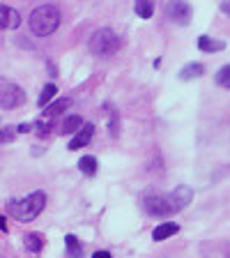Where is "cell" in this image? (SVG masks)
Wrapping results in <instances>:
<instances>
[{"mask_svg": "<svg viewBox=\"0 0 230 258\" xmlns=\"http://www.w3.org/2000/svg\"><path fill=\"white\" fill-rule=\"evenodd\" d=\"M44 205H46V194L35 191L30 196H26V199L10 201V215L19 221H32L35 217L42 215Z\"/></svg>", "mask_w": 230, "mask_h": 258, "instance_id": "6da1fadb", "label": "cell"}, {"mask_svg": "<svg viewBox=\"0 0 230 258\" xmlns=\"http://www.w3.org/2000/svg\"><path fill=\"white\" fill-rule=\"evenodd\" d=\"M60 26V10L55 5H39L30 14V30L37 37H46Z\"/></svg>", "mask_w": 230, "mask_h": 258, "instance_id": "7a4b0ae2", "label": "cell"}, {"mask_svg": "<svg viewBox=\"0 0 230 258\" xmlns=\"http://www.w3.org/2000/svg\"><path fill=\"white\" fill-rule=\"evenodd\" d=\"M118 48H120V37L111 28H102L90 37V51L95 55H99V58H108V55L118 53Z\"/></svg>", "mask_w": 230, "mask_h": 258, "instance_id": "3957f363", "label": "cell"}, {"mask_svg": "<svg viewBox=\"0 0 230 258\" xmlns=\"http://www.w3.org/2000/svg\"><path fill=\"white\" fill-rule=\"evenodd\" d=\"M143 208L147 215L152 217H168L175 215L171 201H168L166 194H157V191H145L143 194Z\"/></svg>", "mask_w": 230, "mask_h": 258, "instance_id": "277c9868", "label": "cell"}, {"mask_svg": "<svg viewBox=\"0 0 230 258\" xmlns=\"http://www.w3.org/2000/svg\"><path fill=\"white\" fill-rule=\"evenodd\" d=\"M23 102H26V92L16 86V83H12V81L0 76V108H7V111H10V108L21 106Z\"/></svg>", "mask_w": 230, "mask_h": 258, "instance_id": "5b68a950", "label": "cell"}, {"mask_svg": "<svg viewBox=\"0 0 230 258\" xmlns=\"http://www.w3.org/2000/svg\"><path fill=\"white\" fill-rule=\"evenodd\" d=\"M166 16L171 19L173 23H177V26H187V23L191 21L193 10H191L189 3H168L166 5Z\"/></svg>", "mask_w": 230, "mask_h": 258, "instance_id": "8992f818", "label": "cell"}, {"mask_svg": "<svg viewBox=\"0 0 230 258\" xmlns=\"http://www.w3.org/2000/svg\"><path fill=\"white\" fill-rule=\"evenodd\" d=\"M166 196H168V201H171L173 210L180 212V210H184L193 201V189L187 187V184H180V187H175L171 194H166Z\"/></svg>", "mask_w": 230, "mask_h": 258, "instance_id": "52a82bcc", "label": "cell"}, {"mask_svg": "<svg viewBox=\"0 0 230 258\" xmlns=\"http://www.w3.org/2000/svg\"><path fill=\"white\" fill-rule=\"evenodd\" d=\"M92 134H95V124L86 122L79 132H76L74 139L69 141V150H81V148H86V145L92 141Z\"/></svg>", "mask_w": 230, "mask_h": 258, "instance_id": "ba28073f", "label": "cell"}, {"mask_svg": "<svg viewBox=\"0 0 230 258\" xmlns=\"http://www.w3.org/2000/svg\"><path fill=\"white\" fill-rule=\"evenodd\" d=\"M21 26V16L19 12L12 10L7 5H0V28H5V30H14V28Z\"/></svg>", "mask_w": 230, "mask_h": 258, "instance_id": "9c48e42d", "label": "cell"}, {"mask_svg": "<svg viewBox=\"0 0 230 258\" xmlns=\"http://www.w3.org/2000/svg\"><path fill=\"white\" fill-rule=\"evenodd\" d=\"M69 106H71V99H69V97H60V99H55L53 104H48V106H44V118H48V120L58 118L60 113L67 111Z\"/></svg>", "mask_w": 230, "mask_h": 258, "instance_id": "30bf717a", "label": "cell"}, {"mask_svg": "<svg viewBox=\"0 0 230 258\" xmlns=\"http://www.w3.org/2000/svg\"><path fill=\"white\" fill-rule=\"evenodd\" d=\"M198 48L205 51V53H219L225 48V42L221 39H214V37H207V35H200L198 37Z\"/></svg>", "mask_w": 230, "mask_h": 258, "instance_id": "8fae6325", "label": "cell"}, {"mask_svg": "<svg viewBox=\"0 0 230 258\" xmlns=\"http://www.w3.org/2000/svg\"><path fill=\"white\" fill-rule=\"evenodd\" d=\"M177 231H180V226H177V224H171V221H166V224H159L155 231H152V237H155L157 242H161V240H166V237L175 235Z\"/></svg>", "mask_w": 230, "mask_h": 258, "instance_id": "7c38bea8", "label": "cell"}, {"mask_svg": "<svg viewBox=\"0 0 230 258\" xmlns=\"http://www.w3.org/2000/svg\"><path fill=\"white\" fill-rule=\"evenodd\" d=\"M205 67L200 62H189L187 67H182V72H180V79L182 81H191V79H198V76H203Z\"/></svg>", "mask_w": 230, "mask_h": 258, "instance_id": "4fadbf2b", "label": "cell"}, {"mask_svg": "<svg viewBox=\"0 0 230 258\" xmlns=\"http://www.w3.org/2000/svg\"><path fill=\"white\" fill-rule=\"evenodd\" d=\"M64 244H67L69 258H83V242H79L76 235H64Z\"/></svg>", "mask_w": 230, "mask_h": 258, "instance_id": "5bb4252c", "label": "cell"}, {"mask_svg": "<svg viewBox=\"0 0 230 258\" xmlns=\"http://www.w3.org/2000/svg\"><path fill=\"white\" fill-rule=\"evenodd\" d=\"M81 127H83V118L81 115H69L62 122V134H76Z\"/></svg>", "mask_w": 230, "mask_h": 258, "instance_id": "9a60e30c", "label": "cell"}, {"mask_svg": "<svg viewBox=\"0 0 230 258\" xmlns=\"http://www.w3.org/2000/svg\"><path fill=\"white\" fill-rule=\"evenodd\" d=\"M79 168H81V173H86V175H95V173H97V159L92 155L81 157Z\"/></svg>", "mask_w": 230, "mask_h": 258, "instance_id": "2e32d148", "label": "cell"}, {"mask_svg": "<svg viewBox=\"0 0 230 258\" xmlns=\"http://www.w3.org/2000/svg\"><path fill=\"white\" fill-rule=\"evenodd\" d=\"M55 92H58V88H55V83H46L44 86V90H42V95H39V99H37V104L39 106H48V102L55 97Z\"/></svg>", "mask_w": 230, "mask_h": 258, "instance_id": "e0dca14e", "label": "cell"}, {"mask_svg": "<svg viewBox=\"0 0 230 258\" xmlns=\"http://www.w3.org/2000/svg\"><path fill=\"white\" fill-rule=\"evenodd\" d=\"M134 10L140 19H150V16L155 14V3H150V0H140V3H136Z\"/></svg>", "mask_w": 230, "mask_h": 258, "instance_id": "ac0fdd59", "label": "cell"}, {"mask_svg": "<svg viewBox=\"0 0 230 258\" xmlns=\"http://www.w3.org/2000/svg\"><path fill=\"white\" fill-rule=\"evenodd\" d=\"M214 81H216V86H219V88L230 90V64H225V67H221V70L216 72Z\"/></svg>", "mask_w": 230, "mask_h": 258, "instance_id": "d6986e66", "label": "cell"}, {"mask_svg": "<svg viewBox=\"0 0 230 258\" xmlns=\"http://www.w3.org/2000/svg\"><path fill=\"white\" fill-rule=\"evenodd\" d=\"M26 247L30 249V251H42V247H44V240H42V235H37V233H30V235H26Z\"/></svg>", "mask_w": 230, "mask_h": 258, "instance_id": "ffe728a7", "label": "cell"}, {"mask_svg": "<svg viewBox=\"0 0 230 258\" xmlns=\"http://www.w3.org/2000/svg\"><path fill=\"white\" fill-rule=\"evenodd\" d=\"M14 129H10V127H5V129H0V143H10L12 139H14Z\"/></svg>", "mask_w": 230, "mask_h": 258, "instance_id": "44dd1931", "label": "cell"}, {"mask_svg": "<svg viewBox=\"0 0 230 258\" xmlns=\"http://www.w3.org/2000/svg\"><path fill=\"white\" fill-rule=\"evenodd\" d=\"M32 127H37L39 134H48V127H51V124H48V122H35Z\"/></svg>", "mask_w": 230, "mask_h": 258, "instance_id": "7402d4cb", "label": "cell"}, {"mask_svg": "<svg viewBox=\"0 0 230 258\" xmlns=\"http://www.w3.org/2000/svg\"><path fill=\"white\" fill-rule=\"evenodd\" d=\"M92 258H113L108 251H97V253H92Z\"/></svg>", "mask_w": 230, "mask_h": 258, "instance_id": "603a6c76", "label": "cell"}, {"mask_svg": "<svg viewBox=\"0 0 230 258\" xmlns=\"http://www.w3.org/2000/svg\"><path fill=\"white\" fill-rule=\"evenodd\" d=\"M0 231H7V219L0 215Z\"/></svg>", "mask_w": 230, "mask_h": 258, "instance_id": "cb8c5ba5", "label": "cell"}, {"mask_svg": "<svg viewBox=\"0 0 230 258\" xmlns=\"http://www.w3.org/2000/svg\"><path fill=\"white\" fill-rule=\"evenodd\" d=\"M30 129H32V124H21V127L16 129V132H30Z\"/></svg>", "mask_w": 230, "mask_h": 258, "instance_id": "d4e9b609", "label": "cell"}, {"mask_svg": "<svg viewBox=\"0 0 230 258\" xmlns=\"http://www.w3.org/2000/svg\"><path fill=\"white\" fill-rule=\"evenodd\" d=\"M221 10H223L225 14H230V5H228V3H223V5H221Z\"/></svg>", "mask_w": 230, "mask_h": 258, "instance_id": "484cf974", "label": "cell"}]
</instances>
